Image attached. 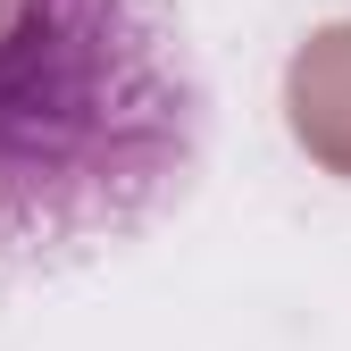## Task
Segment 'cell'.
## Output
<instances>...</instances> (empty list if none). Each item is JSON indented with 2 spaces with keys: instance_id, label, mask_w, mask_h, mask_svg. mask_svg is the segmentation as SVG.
I'll use <instances>...</instances> for the list:
<instances>
[{
  "instance_id": "6da1fadb",
  "label": "cell",
  "mask_w": 351,
  "mask_h": 351,
  "mask_svg": "<svg viewBox=\"0 0 351 351\" xmlns=\"http://www.w3.org/2000/svg\"><path fill=\"white\" fill-rule=\"evenodd\" d=\"M209 125L184 0H0V285L167 226L201 193Z\"/></svg>"
}]
</instances>
